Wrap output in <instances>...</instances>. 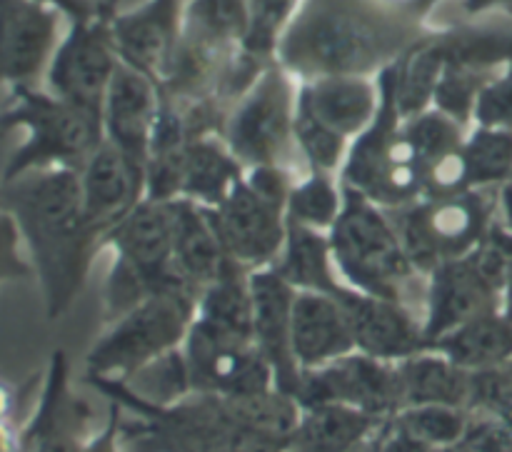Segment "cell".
I'll use <instances>...</instances> for the list:
<instances>
[{"instance_id":"6da1fadb","label":"cell","mask_w":512,"mask_h":452,"mask_svg":"<svg viewBox=\"0 0 512 452\" xmlns=\"http://www.w3.org/2000/svg\"><path fill=\"white\" fill-rule=\"evenodd\" d=\"M0 210L13 215L30 265L43 285L48 318L70 310L103 250L88 225L75 170H30L0 185Z\"/></svg>"},{"instance_id":"7a4b0ae2","label":"cell","mask_w":512,"mask_h":452,"mask_svg":"<svg viewBox=\"0 0 512 452\" xmlns=\"http://www.w3.org/2000/svg\"><path fill=\"white\" fill-rule=\"evenodd\" d=\"M418 28L403 13L373 0H308L278 45L285 68L305 78L388 70L390 58H403Z\"/></svg>"},{"instance_id":"3957f363","label":"cell","mask_w":512,"mask_h":452,"mask_svg":"<svg viewBox=\"0 0 512 452\" xmlns=\"http://www.w3.org/2000/svg\"><path fill=\"white\" fill-rule=\"evenodd\" d=\"M343 210L328 240L340 280L373 298L393 300L423 315L428 278L410 263L388 210L345 188Z\"/></svg>"},{"instance_id":"277c9868","label":"cell","mask_w":512,"mask_h":452,"mask_svg":"<svg viewBox=\"0 0 512 452\" xmlns=\"http://www.w3.org/2000/svg\"><path fill=\"white\" fill-rule=\"evenodd\" d=\"M113 250L108 280H105V323H115L135 305L153 295H195L173 263V210L168 203L143 200L123 223L105 238ZM198 298V295H195Z\"/></svg>"},{"instance_id":"5b68a950","label":"cell","mask_w":512,"mask_h":452,"mask_svg":"<svg viewBox=\"0 0 512 452\" xmlns=\"http://www.w3.org/2000/svg\"><path fill=\"white\" fill-rule=\"evenodd\" d=\"M380 108L368 130L350 143L340 183L383 210H403L423 198V173L395 103V68L380 73Z\"/></svg>"},{"instance_id":"8992f818","label":"cell","mask_w":512,"mask_h":452,"mask_svg":"<svg viewBox=\"0 0 512 452\" xmlns=\"http://www.w3.org/2000/svg\"><path fill=\"white\" fill-rule=\"evenodd\" d=\"M298 178L285 168H250L218 208H205L228 258L248 273L278 263L288 235L290 188Z\"/></svg>"},{"instance_id":"52a82bcc","label":"cell","mask_w":512,"mask_h":452,"mask_svg":"<svg viewBox=\"0 0 512 452\" xmlns=\"http://www.w3.org/2000/svg\"><path fill=\"white\" fill-rule=\"evenodd\" d=\"M512 260V230L495 223L488 238L465 258L438 265L428 275L423 330L430 348L460 325L503 313L505 278Z\"/></svg>"},{"instance_id":"ba28073f","label":"cell","mask_w":512,"mask_h":452,"mask_svg":"<svg viewBox=\"0 0 512 452\" xmlns=\"http://www.w3.org/2000/svg\"><path fill=\"white\" fill-rule=\"evenodd\" d=\"M198 298L190 293L153 295L108 325L85 358L88 380L130 383L145 368L183 348Z\"/></svg>"},{"instance_id":"9c48e42d","label":"cell","mask_w":512,"mask_h":452,"mask_svg":"<svg viewBox=\"0 0 512 452\" xmlns=\"http://www.w3.org/2000/svg\"><path fill=\"white\" fill-rule=\"evenodd\" d=\"M498 190H460L440 198H420L403 210H393L395 228L410 263L428 278L438 265L453 263L473 253L495 220Z\"/></svg>"},{"instance_id":"30bf717a","label":"cell","mask_w":512,"mask_h":452,"mask_svg":"<svg viewBox=\"0 0 512 452\" xmlns=\"http://www.w3.org/2000/svg\"><path fill=\"white\" fill-rule=\"evenodd\" d=\"M0 125H25L30 130L23 148L10 158L3 183L30 170L63 168L80 173L105 143L103 115L28 90H20V105L10 110Z\"/></svg>"},{"instance_id":"8fae6325","label":"cell","mask_w":512,"mask_h":452,"mask_svg":"<svg viewBox=\"0 0 512 452\" xmlns=\"http://www.w3.org/2000/svg\"><path fill=\"white\" fill-rule=\"evenodd\" d=\"M295 110L298 98L283 70L265 68L225 120L223 140L245 170L285 168L298 175L308 173L295 148Z\"/></svg>"},{"instance_id":"7c38bea8","label":"cell","mask_w":512,"mask_h":452,"mask_svg":"<svg viewBox=\"0 0 512 452\" xmlns=\"http://www.w3.org/2000/svg\"><path fill=\"white\" fill-rule=\"evenodd\" d=\"M180 353L188 370L190 393L195 395L238 400L275 388L273 370L253 340L218 335L193 320Z\"/></svg>"},{"instance_id":"4fadbf2b","label":"cell","mask_w":512,"mask_h":452,"mask_svg":"<svg viewBox=\"0 0 512 452\" xmlns=\"http://www.w3.org/2000/svg\"><path fill=\"white\" fill-rule=\"evenodd\" d=\"M295 400L300 408L345 405L380 420L393 418L403 410L395 363L370 358L358 350L323 368L303 370Z\"/></svg>"},{"instance_id":"5bb4252c","label":"cell","mask_w":512,"mask_h":452,"mask_svg":"<svg viewBox=\"0 0 512 452\" xmlns=\"http://www.w3.org/2000/svg\"><path fill=\"white\" fill-rule=\"evenodd\" d=\"M115 63L113 30L103 23L78 20L70 38L58 50L50 68V85L55 98L70 105L103 115L105 95H108Z\"/></svg>"},{"instance_id":"9a60e30c","label":"cell","mask_w":512,"mask_h":452,"mask_svg":"<svg viewBox=\"0 0 512 452\" xmlns=\"http://www.w3.org/2000/svg\"><path fill=\"white\" fill-rule=\"evenodd\" d=\"M353 333L355 350L385 363H400L405 358L430 350L423 330V315L393 300L373 298L345 285L335 295Z\"/></svg>"},{"instance_id":"2e32d148","label":"cell","mask_w":512,"mask_h":452,"mask_svg":"<svg viewBox=\"0 0 512 452\" xmlns=\"http://www.w3.org/2000/svg\"><path fill=\"white\" fill-rule=\"evenodd\" d=\"M253 298V343L270 365L275 388L295 398L300 373L293 355V303L295 290L275 268L253 270L248 278Z\"/></svg>"},{"instance_id":"e0dca14e","label":"cell","mask_w":512,"mask_h":452,"mask_svg":"<svg viewBox=\"0 0 512 452\" xmlns=\"http://www.w3.org/2000/svg\"><path fill=\"white\" fill-rule=\"evenodd\" d=\"M160 113V95L155 80L128 65H118L103 105V135L110 148L118 150L133 168L145 173L155 120Z\"/></svg>"},{"instance_id":"ac0fdd59","label":"cell","mask_w":512,"mask_h":452,"mask_svg":"<svg viewBox=\"0 0 512 452\" xmlns=\"http://www.w3.org/2000/svg\"><path fill=\"white\" fill-rule=\"evenodd\" d=\"M80 193L88 225L105 248L110 230L118 228L145 200V173L103 143V148L80 170Z\"/></svg>"},{"instance_id":"d6986e66","label":"cell","mask_w":512,"mask_h":452,"mask_svg":"<svg viewBox=\"0 0 512 452\" xmlns=\"http://www.w3.org/2000/svg\"><path fill=\"white\" fill-rule=\"evenodd\" d=\"M178 25V0H153L138 13L115 20L110 30H113L115 50L125 60L123 65L163 83L180 45Z\"/></svg>"},{"instance_id":"ffe728a7","label":"cell","mask_w":512,"mask_h":452,"mask_svg":"<svg viewBox=\"0 0 512 452\" xmlns=\"http://www.w3.org/2000/svg\"><path fill=\"white\" fill-rule=\"evenodd\" d=\"M173 210V263L183 283L195 295H203L210 285L218 283L225 270L233 268V260L225 253L208 213L190 200H170Z\"/></svg>"},{"instance_id":"44dd1931","label":"cell","mask_w":512,"mask_h":452,"mask_svg":"<svg viewBox=\"0 0 512 452\" xmlns=\"http://www.w3.org/2000/svg\"><path fill=\"white\" fill-rule=\"evenodd\" d=\"M55 38V15L33 0H0V83L40 73Z\"/></svg>"},{"instance_id":"7402d4cb","label":"cell","mask_w":512,"mask_h":452,"mask_svg":"<svg viewBox=\"0 0 512 452\" xmlns=\"http://www.w3.org/2000/svg\"><path fill=\"white\" fill-rule=\"evenodd\" d=\"M355 353V340L338 300L320 293H295L293 355L300 370H315Z\"/></svg>"},{"instance_id":"603a6c76","label":"cell","mask_w":512,"mask_h":452,"mask_svg":"<svg viewBox=\"0 0 512 452\" xmlns=\"http://www.w3.org/2000/svg\"><path fill=\"white\" fill-rule=\"evenodd\" d=\"M298 105L353 143L378 115L380 85L375 93L368 80L355 78V75L315 78L313 83L300 88Z\"/></svg>"},{"instance_id":"cb8c5ba5","label":"cell","mask_w":512,"mask_h":452,"mask_svg":"<svg viewBox=\"0 0 512 452\" xmlns=\"http://www.w3.org/2000/svg\"><path fill=\"white\" fill-rule=\"evenodd\" d=\"M83 403L68 390V363L63 353L53 355L43 403L28 430H23V452H85L80 445Z\"/></svg>"},{"instance_id":"d4e9b609","label":"cell","mask_w":512,"mask_h":452,"mask_svg":"<svg viewBox=\"0 0 512 452\" xmlns=\"http://www.w3.org/2000/svg\"><path fill=\"white\" fill-rule=\"evenodd\" d=\"M385 420L345 405L300 408L288 452H353L368 443Z\"/></svg>"},{"instance_id":"484cf974","label":"cell","mask_w":512,"mask_h":452,"mask_svg":"<svg viewBox=\"0 0 512 452\" xmlns=\"http://www.w3.org/2000/svg\"><path fill=\"white\" fill-rule=\"evenodd\" d=\"M243 175L245 165L235 158L223 135H200L188 145L180 198L200 208H218Z\"/></svg>"},{"instance_id":"4316f807","label":"cell","mask_w":512,"mask_h":452,"mask_svg":"<svg viewBox=\"0 0 512 452\" xmlns=\"http://www.w3.org/2000/svg\"><path fill=\"white\" fill-rule=\"evenodd\" d=\"M395 368H398L403 408L448 405V408L468 410L473 373L455 365L438 350H423L413 358L395 363Z\"/></svg>"},{"instance_id":"83f0119b","label":"cell","mask_w":512,"mask_h":452,"mask_svg":"<svg viewBox=\"0 0 512 452\" xmlns=\"http://www.w3.org/2000/svg\"><path fill=\"white\" fill-rule=\"evenodd\" d=\"M273 268L295 293H320L335 298L345 288L335 270L328 233L303 228L290 220L283 253Z\"/></svg>"},{"instance_id":"f1b7e54d","label":"cell","mask_w":512,"mask_h":452,"mask_svg":"<svg viewBox=\"0 0 512 452\" xmlns=\"http://www.w3.org/2000/svg\"><path fill=\"white\" fill-rule=\"evenodd\" d=\"M468 373L505 368L512 363V320L505 313H490L460 325L435 340L433 348Z\"/></svg>"},{"instance_id":"f546056e","label":"cell","mask_w":512,"mask_h":452,"mask_svg":"<svg viewBox=\"0 0 512 452\" xmlns=\"http://www.w3.org/2000/svg\"><path fill=\"white\" fill-rule=\"evenodd\" d=\"M248 278L250 273L240 265L225 270L223 278L200 295L195 323L228 338L253 340V298Z\"/></svg>"},{"instance_id":"4dcf8cb0","label":"cell","mask_w":512,"mask_h":452,"mask_svg":"<svg viewBox=\"0 0 512 452\" xmlns=\"http://www.w3.org/2000/svg\"><path fill=\"white\" fill-rule=\"evenodd\" d=\"M345 190L338 175L305 173L290 188L288 220L303 228L330 233L343 210Z\"/></svg>"},{"instance_id":"1f68e13d","label":"cell","mask_w":512,"mask_h":452,"mask_svg":"<svg viewBox=\"0 0 512 452\" xmlns=\"http://www.w3.org/2000/svg\"><path fill=\"white\" fill-rule=\"evenodd\" d=\"M465 185L498 190L512 173V130L478 128L463 143Z\"/></svg>"},{"instance_id":"d6a6232c","label":"cell","mask_w":512,"mask_h":452,"mask_svg":"<svg viewBox=\"0 0 512 452\" xmlns=\"http://www.w3.org/2000/svg\"><path fill=\"white\" fill-rule=\"evenodd\" d=\"M295 148H298L308 173L338 175L340 178V170L348 158L350 140L315 120L308 110L298 105L295 110Z\"/></svg>"},{"instance_id":"836d02e7","label":"cell","mask_w":512,"mask_h":452,"mask_svg":"<svg viewBox=\"0 0 512 452\" xmlns=\"http://www.w3.org/2000/svg\"><path fill=\"white\" fill-rule=\"evenodd\" d=\"M248 30V0H195L188 15V38L228 48Z\"/></svg>"},{"instance_id":"e575fe53","label":"cell","mask_w":512,"mask_h":452,"mask_svg":"<svg viewBox=\"0 0 512 452\" xmlns=\"http://www.w3.org/2000/svg\"><path fill=\"white\" fill-rule=\"evenodd\" d=\"M393 420L420 443L440 450L463 440L470 413L465 408H448V405H418V408H403L393 415Z\"/></svg>"},{"instance_id":"d590c367","label":"cell","mask_w":512,"mask_h":452,"mask_svg":"<svg viewBox=\"0 0 512 452\" xmlns=\"http://www.w3.org/2000/svg\"><path fill=\"white\" fill-rule=\"evenodd\" d=\"M483 88V70L445 68L433 93L435 110L445 113L448 118L458 120L460 125H468V120L475 115V103H478Z\"/></svg>"},{"instance_id":"8d00e7d4","label":"cell","mask_w":512,"mask_h":452,"mask_svg":"<svg viewBox=\"0 0 512 452\" xmlns=\"http://www.w3.org/2000/svg\"><path fill=\"white\" fill-rule=\"evenodd\" d=\"M468 413L493 418L512 430V375L508 368H490L473 373Z\"/></svg>"},{"instance_id":"74e56055","label":"cell","mask_w":512,"mask_h":452,"mask_svg":"<svg viewBox=\"0 0 512 452\" xmlns=\"http://www.w3.org/2000/svg\"><path fill=\"white\" fill-rule=\"evenodd\" d=\"M295 0H248V30L243 38L245 53L265 60L278 48V33L288 20Z\"/></svg>"},{"instance_id":"f35d334b","label":"cell","mask_w":512,"mask_h":452,"mask_svg":"<svg viewBox=\"0 0 512 452\" xmlns=\"http://www.w3.org/2000/svg\"><path fill=\"white\" fill-rule=\"evenodd\" d=\"M475 120L480 128L512 130V70L498 83L485 85L475 103Z\"/></svg>"},{"instance_id":"ab89813d","label":"cell","mask_w":512,"mask_h":452,"mask_svg":"<svg viewBox=\"0 0 512 452\" xmlns=\"http://www.w3.org/2000/svg\"><path fill=\"white\" fill-rule=\"evenodd\" d=\"M458 448L463 452H512V430L498 420L470 413Z\"/></svg>"},{"instance_id":"60d3db41","label":"cell","mask_w":512,"mask_h":452,"mask_svg":"<svg viewBox=\"0 0 512 452\" xmlns=\"http://www.w3.org/2000/svg\"><path fill=\"white\" fill-rule=\"evenodd\" d=\"M20 245H23V238H20L13 215L0 210V280L28 278L33 273V265L23 258Z\"/></svg>"},{"instance_id":"b9f144b4","label":"cell","mask_w":512,"mask_h":452,"mask_svg":"<svg viewBox=\"0 0 512 452\" xmlns=\"http://www.w3.org/2000/svg\"><path fill=\"white\" fill-rule=\"evenodd\" d=\"M0 452H23V430L15 428V423L0 425Z\"/></svg>"},{"instance_id":"7bdbcfd3","label":"cell","mask_w":512,"mask_h":452,"mask_svg":"<svg viewBox=\"0 0 512 452\" xmlns=\"http://www.w3.org/2000/svg\"><path fill=\"white\" fill-rule=\"evenodd\" d=\"M498 208L503 210V218L505 225L512 230V173L510 178L500 185V193H498Z\"/></svg>"},{"instance_id":"ee69618b","label":"cell","mask_w":512,"mask_h":452,"mask_svg":"<svg viewBox=\"0 0 512 452\" xmlns=\"http://www.w3.org/2000/svg\"><path fill=\"white\" fill-rule=\"evenodd\" d=\"M13 408H15L13 390L5 388V385L0 383V425H5L13 420Z\"/></svg>"},{"instance_id":"f6af8a7d","label":"cell","mask_w":512,"mask_h":452,"mask_svg":"<svg viewBox=\"0 0 512 452\" xmlns=\"http://www.w3.org/2000/svg\"><path fill=\"white\" fill-rule=\"evenodd\" d=\"M503 313L512 320V260L508 268V278H505V293H503Z\"/></svg>"},{"instance_id":"bcb514c9","label":"cell","mask_w":512,"mask_h":452,"mask_svg":"<svg viewBox=\"0 0 512 452\" xmlns=\"http://www.w3.org/2000/svg\"><path fill=\"white\" fill-rule=\"evenodd\" d=\"M373 438H375V435H373ZM373 438H370L368 443H365V445H360V448H355L353 452H375V443H373Z\"/></svg>"},{"instance_id":"7dc6e473","label":"cell","mask_w":512,"mask_h":452,"mask_svg":"<svg viewBox=\"0 0 512 452\" xmlns=\"http://www.w3.org/2000/svg\"><path fill=\"white\" fill-rule=\"evenodd\" d=\"M435 0H418V3H415V10H423V8H428V5H433Z\"/></svg>"},{"instance_id":"c3c4849f","label":"cell","mask_w":512,"mask_h":452,"mask_svg":"<svg viewBox=\"0 0 512 452\" xmlns=\"http://www.w3.org/2000/svg\"><path fill=\"white\" fill-rule=\"evenodd\" d=\"M505 368H508V370H510V375H512V363H510V365H505Z\"/></svg>"}]
</instances>
